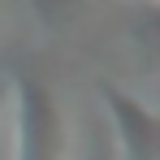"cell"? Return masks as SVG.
Returning <instances> with one entry per match:
<instances>
[]
</instances>
